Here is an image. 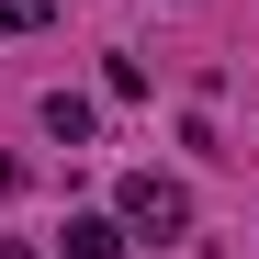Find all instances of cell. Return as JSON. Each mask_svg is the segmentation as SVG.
<instances>
[{
    "mask_svg": "<svg viewBox=\"0 0 259 259\" xmlns=\"http://www.w3.org/2000/svg\"><path fill=\"white\" fill-rule=\"evenodd\" d=\"M68 259H124V226L113 214H68Z\"/></svg>",
    "mask_w": 259,
    "mask_h": 259,
    "instance_id": "obj_2",
    "label": "cell"
},
{
    "mask_svg": "<svg viewBox=\"0 0 259 259\" xmlns=\"http://www.w3.org/2000/svg\"><path fill=\"white\" fill-rule=\"evenodd\" d=\"M46 12H57V0H0V34H34Z\"/></svg>",
    "mask_w": 259,
    "mask_h": 259,
    "instance_id": "obj_4",
    "label": "cell"
},
{
    "mask_svg": "<svg viewBox=\"0 0 259 259\" xmlns=\"http://www.w3.org/2000/svg\"><path fill=\"white\" fill-rule=\"evenodd\" d=\"M0 259H46V248H23V237H0Z\"/></svg>",
    "mask_w": 259,
    "mask_h": 259,
    "instance_id": "obj_5",
    "label": "cell"
},
{
    "mask_svg": "<svg viewBox=\"0 0 259 259\" xmlns=\"http://www.w3.org/2000/svg\"><path fill=\"white\" fill-rule=\"evenodd\" d=\"M113 226H147V237H181V226H192V192H181V181H158V169H136V181L113 192Z\"/></svg>",
    "mask_w": 259,
    "mask_h": 259,
    "instance_id": "obj_1",
    "label": "cell"
},
{
    "mask_svg": "<svg viewBox=\"0 0 259 259\" xmlns=\"http://www.w3.org/2000/svg\"><path fill=\"white\" fill-rule=\"evenodd\" d=\"M46 136L57 147H91V102H79V91H46Z\"/></svg>",
    "mask_w": 259,
    "mask_h": 259,
    "instance_id": "obj_3",
    "label": "cell"
}]
</instances>
